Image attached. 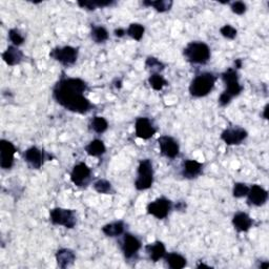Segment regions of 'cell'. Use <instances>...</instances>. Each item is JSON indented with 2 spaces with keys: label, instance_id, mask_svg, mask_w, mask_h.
<instances>
[{
  "label": "cell",
  "instance_id": "1",
  "mask_svg": "<svg viewBox=\"0 0 269 269\" xmlns=\"http://www.w3.org/2000/svg\"><path fill=\"white\" fill-rule=\"evenodd\" d=\"M87 84L80 78H62L56 83L53 96L65 109L77 114L88 113L93 104L84 96Z\"/></svg>",
  "mask_w": 269,
  "mask_h": 269
},
{
  "label": "cell",
  "instance_id": "2",
  "mask_svg": "<svg viewBox=\"0 0 269 269\" xmlns=\"http://www.w3.org/2000/svg\"><path fill=\"white\" fill-rule=\"evenodd\" d=\"M222 80L224 84H225L226 88L219 97V104L221 106H226L230 103L232 98L239 96L242 93L243 86L240 84L239 81L238 71L232 69V67H230V69L226 70L222 74Z\"/></svg>",
  "mask_w": 269,
  "mask_h": 269
},
{
  "label": "cell",
  "instance_id": "3",
  "mask_svg": "<svg viewBox=\"0 0 269 269\" xmlns=\"http://www.w3.org/2000/svg\"><path fill=\"white\" fill-rule=\"evenodd\" d=\"M217 77L212 73H202L196 76L189 85V93L195 98L207 96L215 86Z\"/></svg>",
  "mask_w": 269,
  "mask_h": 269
},
{
  "label": "cell",
  "instance_id": "4",
  "mask_svg": "<svg viewBox=\"0 0 269 269\" xmlns=\"http://www.w3.org/2000/svg\"><path fill=\"white\" fill-rule=\"evenodd\" d=\"M183 55L190 63L206 64L210 59V49L204 42L194 41L187 44Z\"/></svg>",
  "mask_w": 269,
  "mask_h": 269
},
{
  "label": "cell",
  "instance_id": "5",
  "mask_svg": "<svg viewBox=\"0 0 269 269\" xmlns=\"http://www.w3.org/2000/svg\"><path fill=\"white\" fill-rule=\"evenodd\" d=\"M154 183V168L150 159L141 160L138 166V177L134 181V187L138 190H147Z\"/></svg>",
  "mask_w": 269,
  "mask_h": 269
},
{
  "label": "cell",
  "instance_id": "6",
  "mask_svg": "<svg viewBox=\"0 0 269 269\" xmlns=\"http://www.w3.org/2000/svg\"><path fill=\"white\" fill-rule=\"evenodd\" d=\"M50 220L54 225H61L65 228H74L77 223L76 212L73 209L53 208L50 211Z\"/></svg>",
  "mask_w": 269,
  "mask_h": 269
},
{
  "label": "cell",
  "instance_id": "7",
  "mask_svg": "<svg viewBox=\"0 0 269 269\" xmlns=\"http://www.w3.org/2000/svg\"><path fill=\"white\" fill-rule=\"evenodd\" d=\"M51 57L56 61L60 62L64 66L73 65L78 59V49L73 47H63V48H56L51 54Z\"/></svg>",
  "mask_w": 269,
  "mask_h": 269
},
{
  "label": "cell",
  "instance_id": "8",
  "mask_svg": "<svg viewBox=\"0 0 269 269\" xmlns=\"http://www.w3.org/2000/svg\"><path fill=\"white\" fill-rule=\"evenodd\" d=\"M172 210V201L164 197L156 199L148 205V212L155 218L165 219Z\"/></svg>",
  "mask_w": 269,
  "mask_h": 269
},
{
  "label": "cell",
  "instance_id": "9",
  "mask_svg": "<svg viewBox=\"0 0 269 269\" xmlns=\"http://www.w3.org/2000/svg\"><path fill=\"white\" fill-rule=\"evenodd\" d=\"M91 176H92L91 168H89L85 163L80 162L74 166L71 173V180L76 186L82 187L87 185L89 180H91Z\"/></svg>",
  "mask_w": 269,
  "mask_h": 269
},
{
  "label": "cell",
  "instance_id": "10",
  "mask_svg": "<svg viewBox=\"0 0 269 269\" xmlns=\"http://www.w3.org/2000/svg\"><path fill=\"white\" fill-rule=\"evenodd\" d=\"M16 149L12 142L3 139L0 141V166L4 170H10L14 164Z\"/></svg>",
  "mask_w": 269,
  "mask_h": 269
},
{
  "label": "cell",
  "instance_id": "11",
  "mask_svg": "<svg viewBox=\"0 0 269 269\" xmlns=\"http://www.w3.org/2000/svg\"><path fill=\"white\" fill-rule=\"evenodd\" d=\"M141 241L131 233H125L121 242V250L126 259H132L141 249Z\"/></svg>",
  "mask_w": 269,
  "mask_h": 269
},
{
  "label": "cell",
  "instance_id": "12",
  "mask_svg": "<svg viewBox=\"0 0 269 269\" xmlns=\"http://www.w3.org/2000/svg\"><path fill=\"white\" fill-rule=\"evenodd\" d=\"M161 154L168 159H175L180 152V147L178 142L170 136H161L158 139Z\"/></svg>",
  "mask_w": 269,
  "mask_h": 269
},
{
  "label": "cell",
  "instance_id": "13",
  "mask_svg": "<svg viewBox=\"0 0 269 269\" xmlns=\"http://www.w3.org/2000/svg\"><path fill=\"white\" fill-rule=\"evenodd\" d=\"M248 136V132L242 127L226 128L221 133V139L227 145H239Z\"/></svg>",
  "mask_w": 269,
  "mask_h": 269
},
{
  "label": "cell",
  "instance_id": "14",
  "mask_svg": "<svg viewBox=\"0 0 269 269\" xmlns=\"http://www.w3.org/2000/svg\"><path fill=\"white\" fill-rule=\"evenodd\" d=\"M134 130H136V136L143 140L151 139L156 133L155 126L153 125L151 120L147 117H141L136 120Z\"/></svg>",
  "mask_w": 269,
  "mask_h": 269
},
{
  "label": "cell",
  "instance_id": "15",
  "mask_svg": "<svg viewBox=\"0 0 269 269\" xmlns=\"http://www.w3.org/2000/svg\"><path fill=\"white\" fill-rule=\"evenodd\" d=\"M246 197H247V202L249 205L262 206L268 200V192L262 186L254 184L249 187V192Z\"/></svg>",
  "mask_w": 269,
  "mask_h": 269
},
{
  "label": "cell",
  "instance_id": "16",
  "mask_svg": "<svg viewBox=\"0 0 269 269\" xmlns=\"http://www.w3.org/2000/svg\"><path fill=\"white\" fill-rule=\"evenodd\" d=\"M25 161L34 170H39L43 165L44 160H46V155L43 151L39 150L36 147H32L26 151L25 155Z\"/></svg>",
  "mask_w": 269,
  "mask_h": 269
},
{
  "label": "cell",
  "instance_id": "17",
  "mask_svg": "<svg viewBox=\"0 0 269 269\" xmlns=\"http://www.w3.org/2000/svg\"><path fill=\"white\" fill-rule=\"evenodd\" d=\"M252 219L243 211L237 212L232 218V225L239 232L248 231L252 227Z\"/></svg>",
  "mask_w": 269,
  "mask_h": 269
},
{
  "label": "cell",
  "instance_id": "18",
  "mask_svg": "<svg viewBox=\"0 0 269 269\" xmlns=\"http://www.w3.org/2000/svg\"><path fill=\"white\" fill-rule=\"evenodd\" d=\"M145 251H147V253L150 256V259L153 262L160 261L167 253L165 245L160 241H156L152 244H149V245L145 246Z\"/></svg>",
  "mask_w": 269,
  "mask_h": 269
},
{
  "label": "cell",
  "instance_id": "19",
  "mask_svg": "<svg viewBox=\"0 0 269 269\" xmlns=\"http://www.w3.org/2000/svg\"><path fill=\"white\" fill-rule=\"evenodd\" d=\"M76 260V254L73 250L69 248H61L56 253V261H57V265L65 269L74 264Z\"/></svg>",
  "mask_w": 269,
  "mask_h": 269
},
{
  "label": "cell",
  "instance_id": "20",
  "mask_svg": "<svg viewBox=\"0 0 269 269\" xmlns=\"http://www.w3.org/2000/svg\"><path fill=\"white\" fill-rule=\"evenodd\" d=\"M24 58V53H22L18 47L10 46L3 54V59L8 65H16L19 64Z\"/></svg>",
  "mask_w": 269,
  "mask_h": 269
},
{
  "label": "cell",
  "instance_id": "21",
  "mask_svg": "<svg viewBox=\"0 0 269 269\" xmlns=\"http://www.w3.org/2000/svg\"><path fill=\"white\" fill-rule=\"evenodd\" d=\"M203 171V164L196 160H186L183 163V176L187 179H194L201 175Z\"/></svg>",
  "mask_w": 269,
  "mask_h": 269
},
{
  "label": "cell",
  "instance_id": "22",
  "mask_svg": "<svg viewBox=\"0 0 269 269\" xmlns=\"http://www.w3.org/2000/svg\"><path fill=\"white\" fill-rule=\"evenodd\" d=\"M124 222L122 221H116V222H111L106 224L102 227V232L107 235L109 238H115L119 237L123 232H124Z\"/></svg>",
  "mask_w": 269,
  "mask_h": 269
},
{
  "label": "cell",
  "instance_id": "23",
  "mask_svg": "<svg viewBox=\"0 0 269 269\" xmlns=\"http://www.w3.org/2000/svg\"><path fill=\"white\" fill-rule=\"evenodd\" d=\"M164 257H165V261H166L167 265L170 266L172 269H182L187 264V261H186L185 257L178 252L166 253Z\"/></svg>",
  "mask_w": 269,
  "mask_h": 269
},
{
  "label": "cell",
  "instance_id": "24",
  "mask_svg": "<svg viewBox=\"0 0 269 269\" xmlns=\"http://www.w3.org/2000/svg\"><path fill=\"white\" fill-rule=\"evenodd\" d=\"M85 152L87 153V155L92 157H101L105 154L106 148L103 141H101L99 139H95L86 145Z\"/></svg>",
  "mask_w": 269,
  "mask_h": 269
},
{
  "label": "cell",
  "instance_id": "25",
  "mask_svg": "<svg viewBox=\"0 0 269 269\" xmlns=\"http://www.w3.org/2000/svg\"><path fill=\"white\" fill-rule=\"evenodd\" d=\"M173 2L172 0H156V2H143L144 7H153L157 12L164 13L170 11L173 7Z\"/></svg>",
  "mask_w": 269,
  "mask_h": 269
},
{
  "label": "cell",
  "instance_id": "26",
  "mask_svg": "<svg viewBox=\"0 0 269 269\" xmlns=\"http://www.w3.org/2000/svg\"><path fill=\"white\" fill-rule=\"evenodd\" d=\"M91 37L96 43H103L108 39V32L104 27H94L91 33Z\"/></svg>",
  "mask_w": 269,
  "mask_h": 269
},
{
  "label": "cell",
  "instance_id": "27",
  "mask_svg": "<svg viewBox=\"0 0 269 269\" xmlns=\"http://www.w3.org/2000/svg\"><path fill=\"white\" fill-rule=\"evenodd\" d=\"M91 128L97 133H103L108 128V122L103 117L96 116L91 121Z\"/></svg>",
  "mask_w": 269,
  "mask_h": 269
},
{
  "label": "cell",
  "instance_id": "28",
  "mask_svg": "<svg viewBox=\"0 0 269 269\" xmlns=\"http://www.w3.org/2000/svg\"><path fill=\"white\" fill-rule=\"evenodd\" d=\"M144 32H145V29L140 24H131V25H129L128 29L126 30L127 35L137 41H140L142 39V37L144 35Z\"/></svg>",
  "mask_w": 269,
  "mask_h": 269
},
{
  "label": "cell",
  "instance_id": "29",
  "mask_svg": "<svg viewBox=\"0 0 269 269\" xmlns=\"http://www.w3.org/2000/svg\"><path fill=\"white\" fill-rule=\"evenodd\" d=\"M149 83L155 91H161L164 86L168 85V82L160 74H152L149 78Z\"/></svg>",
  "mask_w": 269,
  "mask_h": 269
},
{
  "label": "cell",
  "instance_id": "30",
  "mask_svg": "<svg viewBox=\"0 0 269 269\" xmlns=\"http://www.w3.org/2000/svg\"><path fill=\"white\" fill-rule=\"evenodd\" d=\"M145 66H147L148 70L152 71V74H159L165 67V65L159 59L155 57H149L145 61Z\"/></svg>",
  "mask_w": 269,
  "mask_h": 269
},
{
  "label": "cell",
  "instance_id": "31",
  "mask_svg": "<svg viewBox=\"0 0 269 269\" xmlns=\"http://www.w3.org/2000/svg\"><path fill=\"white\" fill-rule=\"evenodd\" d=\"M9 38L15 47H19L25 42V36L17 29H12L9 31Z\"/></svg>",
  "mask_w": 269,
  "mask_h": 269
},
{
  "label": "cell",
  "instance_id": "32",
  "mask_svg": "<svg viewBox=\"0 0 269 269\" xmlns=\"http://www.w3.org/2000/svg\"><path fill=\"white\" fill-rule=\"evenodd\" d=\"M94 188L97 193L99 194H109L111 193V184L107 180H104V179H101V180H98L94 184Z\"/></svg>",
  "mask_w": 269,
  "mask_h": 269
},
{
  "label": "cell",
  "instance_id": "33",
  "mask_svg": "<svg viewBox=\"0 0 269 269\" xmlns=\"http://www.w3.org/2000/svg\"><path fill=\"white\" fill-rule=\"evenodd\" d=\"M249 192V187L246 185L245 183H235L233 186V190H232V195L234 198H243L247 196Z\"/></svg>",
  "mask_w": 269,
  "mask_h": 269
},
{
  "label": "cell",
  "instance_id": "34",
  "mask_svg": "<svg viewBox=\"0 0 269 269\" xmlns=\"http://www.w3.org/2000/svg\"><path fill=\"white\" fill-rule=\"evenodd\" d=\"M220 33L221 35L226 38V39H229V40H232L234 39L235 37H237V34H238V31L235 30L232 26L230 25H225L224 27H222L220 29Z\"/></svg>",
  "mask_w": 269,
  "mask_h": 269
},
{
  "label": "cell",
  "instance_id": "35",
  "mask_svg": "<svg viewBox=\"0 0 269 269\" xmlns=\"http://www.w3.org/2000/svg\"><path fill=\"white\" fill-rule=\"evenodd\" d=\"M230 9L234 14L243 15L246 12V10H247V7L242 2H234L230 5Z\"/></svg>",
  "mask_w": 269,
  "mask_h": 269
},
{
  "label": "cell",
  "instance_id": "36",
  "mask_svg": "<svg viewBox=\"0 0 269 269\" xmlns=\"http://www.w3.org/2000/svg\"><path fill=\"white\" fill-rule=\"evenodd\" d=\"M78 6L82 9L88 10V11H94L97 9L96 3L95 2H78Z\"/></svg>",
  "mask_w": 269,
  "mask_h": 269
},
{
  "label": "cell",
  "instance_id": "37",
  "mask_svg": "<svg viewBox=\"0 0 269 269\" xmlns=\"http://www.w3.org/2000/svg\"><path fill=\"white\" fill-rule=\"evenodd\" d=\"M114 34H115L116 37L121 38V37H123L126 34V30H124V29H116L115 32H114Z\"/></svg>",
  "mask_w": 269,
  "mask_h": 269
},
{
  "label": "cell",
  "instance_id": "38",
  "mask_svg": "<svg viewBox=\"0 0 269 269\" xmlns=\"http://www.w3.org/2000/svg\"><path fill=\"white\" fill-rule=\"evenodd\" d=\"M234 64H235V67H237V69H241V67H242V60L237 59L234 61Z\"/></svg>",
  "mask_w": 269,
  "mask_h": 269
},
{
  "label": "cell",
  "instance_id": "39",
  "mask_svg": "<svg viewBox=\"0 0 269 269\" xmlns=\"http://www.w3.org/2000/svg\"><path fill=\"white\" fill-rule=\"evenodd\" d=\"M268 107H269V105L267 104L265 107H264V111H263V117L265 118V119H268V116H267V111H268Z\"/></svg>",
  "mask_w": 269,
  "mask_h": 269
},
{
  "label": "cell",
  "instance_id": "40",
  "mask_svg": "<svg viewBox=\"0 0 269 269\" xmlns=\"http://www.w3.org/2000/svg\"><path fill=\"white\" fill-rule=\"evenodd\" d=\"M268 267H269V263H268V262H265L264 264L260 265V268H261V269H267Z\"/></svg>",
  "mask_w": 269,
  "mask_h": 269
},
{
  "label": "cell",
  "instance_id": "41",
  "mask_svg": "<svg viewBox=\"0 0 269 269\" xmlns=\"http://www.w3.org/2000/svg\"><path fill=\"white\" fill-rule=\"evenodd\" d=\"M182 205H183V206H182L183 208H185V207H186V205H185V204H182ZM177 209H180V210H181L182 208H181V206H179V207H177Z\"/></svg>",
  "mask_w": 269,
  "mask_h": 269
}]
</instances>
